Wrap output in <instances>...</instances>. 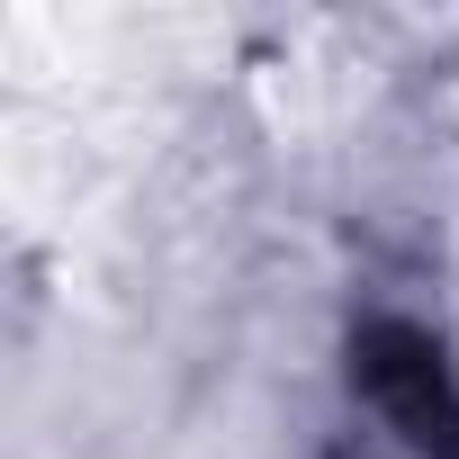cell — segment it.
<instances>
[{
    "instance_id": "6da1fadb",
    "label": "cell",
    "mask_w": 459,
    "mask_h": 459,
    "mask_svg": "<svg viewBox=\"0 0 459 459\" xmlns=\"http://www.w3.org/2000/svg\"><path fill=\"white\" fill-rule=\"evenodd\" d=\"M351 378L414 459H459V378H450V360L423 325L369 316L351 333Z\"/></svg>"
}]
</instances>
